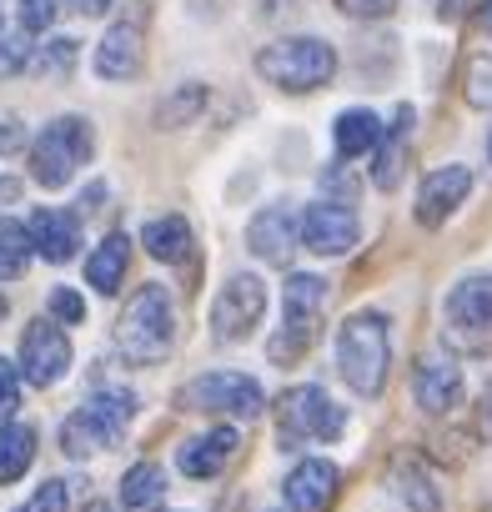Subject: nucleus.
<instances>
[{
	"mask_svg": "<svg viewBox=\"0 0 492 512\" xmlns=\"http://www.w3.org/2000/svg\"><path fill=\"white\" fill-rule=\"evenodd\" d=\"M392 367V342H387V317L382 312H352L337 332V372L357 397H382Z\"/></svg>",
	"mask_w": 492,
	"mask_h": 512,
	"instance_id": "f257e3e1",
	"label": "nucleus"
},
{
	"mask_svg": "<svg viewBox=\"0 0 492 512\" xmlns=\"http://www.w3.org/2000/svg\"><path fill=\"white\" fill-rule=\"evenodd\" d=\"M171 337H176V307H171L161 282H146L116 322V347L126 352V362L156 367L171 352Z\"/></svg>",
	"mask_w": 492,
	"mask_h": 512,
	"instance_id": "f03ea898",
	"label": "nucleus"
},
{
	"mask_svg": "<svg viewBox=\"0 0 492 512\" xmlns=\"http://www.w3.org/2000/svg\"><path fill=\"white\" fill-rule=\"evenodd\" d=\"M322 312H327V282L312 272H297L282 292V332L267 347L277 367H297L307 357V347L322 332Z\"/></svg>",
	"mask_w": 492,
	"mask_h": 512,
	"instance_id": "7ed1b4c3",
	"label": "nucleus"
},
{
	"mask_svg": "<svg viewBox=\"0 0 492 512\" xmlns=\"http://www.w3.org/2000/svg\"><path fill=\"white\" fill-rule=\"evenodd\" d=\"M131 417H136V397L126 387H106L81 412H71L61 422V452L66 457H96V452H106V447L121 442V432H126Z\"/></svg>",
	"mask_w": 492,
	"mask_h": 512,
	"instance_id": "20e7f679",
	"label": "nucleus"
},
{
	"mask_svg": "<svg viewBox=\"0 0 492 512\" xmlns=\"http://www.w3.org/2000/svg\"><path fill=\"white\" fill-rule=\"evenodd\" d=\"M257 71H262V81H272L292 96H307L337 76V51L317 36H292V41H272L257 56Z\"/></svg>",
	"mask_w": 492,
	"mask_h": 512,
	"instance_id": "39448f33",
	"label": "nucleus"
},
{
	"mask_svg": "<svg viewBox=\"0 0 492 512\" xmlns=\"http://www.w3.org/2000/svg\"><path fill=\"white\" fill-rule=\"evenodd\" d=\"M91 151H96V136H91V121H81V116H61V121H51L41 136H36V146H31V176L41 181V186H66L86 161H91Z\"/></svg>",
	"mask_w": 492,
	"mask_h": 512,
	"instance_id": "423d86ee",
	"label": "nucleus"
},
{
	"mask_svg": "<svg viewBox=\"0 0 492 512\" xmlns=\"http://www.w3.org/2000/svg\"><path fill=\"white\" fill-rule=\"evenodd\" d=\"M347 427V412L332 402L327 387H292L282 397V412H277V432H282V447H307V442H337Z\"/></svg>",
	"mask_w": 492,
	"mask_h": 512,
	"instance_id": "0eeeda50",
	"label": "nucleus"
},
{
	"mask_svg": "<svg viewBox=\"0 0 492 512\" xmlns=\"http://www.w3.org/2000/svg\"><path fill=\"white\" fill-rule=\"evenodd\" d=\"M176 402L191 407V412H221V417H246L252 422V417H262L267 392H262L257 377H246V372H201V377H191L176 392Z\"/></svg>",
	"mask_w": 492,
	"mask_h": 512,
	"instance_id": "6e6552de",
	"label": "nucleus"
},
{
	"mask_svg": "<svg viewBox=\"0 0 492 512\" xmlns=\"http://www.w3.org/2000/svg\"><path fill=\"white\" fill-rule=\"evenodd\" d=\"M262 312H267V282L252 277V272H236L211 302V337L216 342H246L257 332Z\"/></svg>",
	"mask_w": 492,
	"mask_h": 512,
	"instance_id": "1a4fd4ad",
	"label": "nucleus"
},
{
	"mask_svg": "<svg viewBox=\"0 0 492 512\" xmlns=\"http://www.w3.org/2000/svg\"><path fill=\"white\" fill-rule=\"evenodd\" d=\"M31 387H56L66 372H71V342L61 332L56 317H41L26 327L21 337V367H16Z\"/></svg>",
	"mask_w": 492,
	"mask_h": 512,
	"instance_id": "9d476101",
	"label": "nucleus"
},
{
	"mask_svg": "<svg viewBox=\"0 0 492 512\" xmlns=\"http://www.w3.org/2000/svg\"><path fill=\"white\" fill-rule=\"evenodd\" d=\"M357 236H362L357 211L342 206V201H312L307 216H302V241L317 256H347L357 246Z\"/></svg>",
	"mask_w": 492,
	"mask_h": 512,
	"instance_id": "9b49d317",
	"label": "nucleus"
},
{
	"mask_svg": "<svg viewBox=\"0 0 492 512\" xmlns=\"http://www.w3.org/2000/svg\"><path fill=\"white\" fill-rule=\"evenodd\" d=\"M297 241H302V216L287 201H272L267 211L252 216V226H246V246H252L262 262H272V267H287L292 262Z\"/></svg>",
	"mask_w": 492,
	"mask_h": 512,
	"instance_id": "f8f14e48",
	"label": "nucleus"
},
{
	"mask_svg": "<svg viewBox=\"0 0 492 512\" xmlns=\"http://www.w3.org/2000/svg\"><path fill=\"white\" fill-rule=\"evenodd\" d=\"M442 317L447 327L462 337V342H482L492 332V277H462L447 302H442Z\"/></svg>",
	"mask_w": 492,
	"mask_h": 512,
	"instance_id": "ddd939ff",
	"label": "nucleus"
},
{
	"mask_svg": "<svg viewBox=\"0 0 492 512\" xmlns=\"http://www.w3.org/2000/svg\"><path fill=\"white\" fill-rule=\"evenodd\" d=\"M412 392H417V407L422 412L442 417V412H452L462 402V367L452 357H442V352H427V357H417Z\"/></svg>",
	"mask_w": 492,
	"mask_h": 512,
	"instance_id": "4468645a",
	"label": "nucleus"
},
{
	"mask_svg": "<svg viewBox=\"0 0 492 512\" xmlns=\"http://www.w3.org/2000/svg\"><path fill=\"white\" fill-rule=\"evenodd\" d=\"M472 191V171L467 166H437L422 186H417V221L422 226H442Z\"/></svg>",
	"mask_w": 492,
	"mask_h": 512,
	"instance_id": "2eb2a0df",
	"label": "nucleus"
},
{
	"mask_svg": "<svg viewBox=\"0 0 492 512\" xmlns=\"http://www.w3.org/2000/svg\"><path fill=\"white\" fill-rule=\"evenodd\" d=\"M26 236H31V251L46 256V262H71V256L81 251V221L71 211H56V206L31 211Z\"/></svg>",
	"mask_w": 492,
	"mask_h": 512,
	"instance_id": "dca6fc26",
	"label": "nucleus"
},
{
	"mask_svg": "<svg viewBox=\"0 0 492 512\" xmlns=\"http://www.w3.org/2000/svg\"><path fill=\"white\" fill-rule=\"evenodd\" d=\"M332 492H337V467H332L327 457L297 462V467L287 472V482H282V497H287L292 512H327Z\"/></svg>",
	"mask_w": 492,
	"mask_h": 512,
	"instance_id": "f3484780",
	"label": "nucleus"
},
{
	"mask_svg": "<svg viewBox=\"0 0 492 512\" xmlns=\"http://www.w3.org/2000/svg\"><path fill=\"white\" fill-rule=\"evenodd\" d=\"M236 432L231 427H216V432H201V437H191V442H181V452H176V467L186 472V477H216V472H226V462L236 457Z\"/></svg>",
	"mask_w": 492,
	"mask_h": 512,
	"instance_id": "a211bd4d",
	"label": "nucleus"
},
{
	"mask_svg": "<svg viewBox=\"0 0 492 512\" xmlns=\"http://www.w3.org/2000/svg\"><path fill=\"white\" fill-rule=\"evenodd\" d=\"M141 56H146L141 31L121 21V26H111L106 41L96 46V76H101V81H131V76L141 71Z\"/></svg>",
	"mask_w": 492,
	"mask_h": 512,
	"instance_id": "6ab92c4d",
	"label": "nucleus"
},
{
	"mask_svg": "<svg viewBox=\"0 0 492 512\" xmlns=\"http://www.w3.org/2000/svg\"><path fill=\"white\" fill-rule=\"evenodd\" d=\"M412 121H417V111L412 106H397V116H392V126L377 136V161H372V181L382 186V191H392L397 181H402V156H407V136H412Z\"/></svg>",
	"mask_w": 492,
	"mask_h": 512,
	"instance_id": "aec40b11",
	"label": "nucleus"
},
{
	"mask_svg": "<svg viewBox=\"0 0 492 512\" xmlns=\"http://www.w3.org/2000/svg\"><path fill=\"white\" fill-rule=\"evenodd\" d=\"M126 262H131V241H126L121 231H111V236L91 251L86 282H91L101 297H111V292H121V282H126Z\"/></svg>",
	"mask_w": 492,
	"mask_h": 512,
	"instance_id": "412c9836",
	"label": "nucleus"
},
{
	"mask_svg": "<svg viewBox=\"0 0 492 512\" xmlns=\"http://www.w3.org/2000/svg\"><path fill=\"white\" fill-rule=\"evenodd\" d=\"M141 241H146V251L156 256V262H186L191 256V226H186V216H156V221H146L141 226Z\"/></svg>",
	"mask_w": 492,
	"mask_h": 512,
	"instance_id": "4be33fe9",
	"label": "nucleus"
},
{
	"mask_svg": "<svg viewBox=\"0 0 492 512\" xmlns=\"http://www.w3.org/2000/svg\"><path fill=\"white\" fill-rule=\"evenodd\" d=\"M332 136H337V156H347V161H352V156H372V146H377V136H382V121H377L372 111L352 106V111L337 116Z\"/></svg>",
	"mask_w": 492,
	"mask_h": 512,
	"instance_id": "5701e85b",
	"label": "nucleus"
},
{
	"mask_svg": "<svg viewBox=\"0 0 492 512\" xmlns=\"http://www.w3.org/2000/svg\"><path fill=\"white\" fill-rule=\"evenodd\" d=\"M31 457H36V427H26V422H6V427H0V482L26 477Z\"/></svg>",
	"mask_w": 492,
	"mask_h": 512,
	"instance_id": "b1692460",
	"label": "nucleus"
},
{
	"mask_svg": "<svg viewBox=\"0 0 492 512\" xmlns=\"http://www.w3.org/2000/svg\"><path fill=\"white\" fill-rule=\"evenodd\" d=\"M392 487H397V497H407L417 512H432V507L442 502V487L432 482V472H427L422 462H397Z\"/></svg>",
	"mask_w": 492,
	"mask_h": 512,
	"instance_id": "393cba45",
	"label": "nucleus"
},
{
	"mask_svg": "<svg viewBox=\"0 0 492 512\" xmlns=\"http://www.w3.org/2000/svg\"><path fill=\"white\" fill-rule=\"evenodd\" d=\"M161 492H166V472L156 462H136L121 477V507H151V502H161Z\"/></svg>",
	"mask_w": 492,
	"mask_h": 512,
	"instance_id": "a878e982",
	"label": "nucleus"
},
{
	"mask_svg": "<svg viewBox=\"0 0 492 512\" xmlns=\"http://www.w3.org/2000/svg\"><path fill=\"white\" fill-rule=\"evenodd\" d=\"M26 256H31V236L21 221L0 216V282L6 277H21L26 272Z\"/></svg>",
	"mask_w": 492,
	"mask_h": 512,
	"instance_id": "bb28decb",
	"label": "nucleus"
},
{
	"mask_svg": "<svg viewBox=\"0 0 492 512\" xmlns=\"http://www.w3.org/2000/svg\"><path fill=\"white\" fill-rule=\"evenodd\" d=\"M201 106H206V86H196V81H191V86H181L171 101H161V111H156V116H161V126H181V121H191Z\"/></svg>",
	"mask_w": 492,
	"mask_h": 512,
	"instance_id": "cd10ccee",
	"label": "nucleus"
},
{
	"mask_svg": "<svg viewBox=\"0 0 492 512\" xmlns=\"http://www.w3.org/2000/svg\"><path fill=\"white\" fill-rule=\"evenodd\" d=\"M462 96H467V106H477V111L492 106V61H487V56H477V61L467 66V86H462Z\"/></svg>",
	"mask_w": 492,
	"mask_h": 512,
	"instance_id": "c85d7f7f",
	"label": "nucleus"
},
{
	"mask_svg": "<svg viewBox=\"0 0 492 512\" xmlns=\"http://www.w3.org/2000/svg\"><path fill=\"white\" fill-rule=\"evenodd\" d=\"M66 502H71V487H66L61 477H51V482H41L16 512H66Z\"/></svg>",
	"mask_w": 492,
	"mask_h": 512,
	"instance_id": "c756f323",
	"label": "nucleus"
},
{
	"mask_svg": "<svg viewBox=\"0 0 492 512\" xmlns=\"http://www.w3.org/2000/svg\"><path fill=\"white\" fill-rule=\"evenodd\" d=\"M26 66H31V41L0 31V76H16V71H26Z\"/></svg>",
	"mask_w": 492,
	"mask_h": 512,
	"instance_id": "7c9ffc66",
	"label": "nucleus"
},
{
	"mask_svg": "<svg viewBox=\"0 0 492 512\" xmlns=\"http://www.w3.org/2000/svg\"><path fill=\"white\" fill-rule=\"evenodd\" d=\"M56 16H61V0H21V26H26L31 36L51 31Z\"/></svg>",
	"mask_w": 492,
	"mask_h": 512,
	"instance_id": "2f4dec72",
	"label": "nucleus"
},
{
	"mask_svg": "<svg viewBox=\"0 0 492 512\" xmlns=\"http://www.w3.org/2000/svg\"><path fill=\"white\" fill-rule=\"evenodd\" d=\"M16 407H21V372H16V362L0 357V417H11Z\"/></svg>",
	"mask_w": 492,
	"mask_h": 512,
	"instance_id": "473e14b6",
	"label": "nucleus"
},
{
	"mask_svg": "<svg viewBox=\"0 0 492 512\" xmlns=\"http://www.w3.org/2000/svg\"><path fill=\"white\" fill-rule=\"evenodd\" d=\"M337 11L352 16V21H382L397 11V0H337Z\"/></svg>",
	"mask_w": 492,
	"mask_h": 512,
	"instance_id": "72a5a7b5",
	"label": "nucleus"
},
{
	"mask_svg": "<svg viewBox=\"0 0 492 512\" xmlns=\"http://www.w3.org/2000/svg\"><path fill=\"white\" fill-rule=\"evenodd\" d=\"M46 307H51V317H56V322H86V302H81L71 287H56Z\"/></svg>",
	"mask_w": 492,
	"mask_h": 512,
	"instance_id": "f704fd0d",
	"label": "nucleus"
},
{
	"mask_svg": "<svg viewBox=\"0 0 492 512\" xmlns=\"http://www.w3.org/2000/svg\"><path fill=\"white\" fill-rule=\"evenodd\" d=\"M71 61H76V41H51V51L41 56V71L61 76V71H71Z\"/></svg>",
	"mask_w": 492,
	"mask_h": 512,
	"instance_id": "c9c22d12",
	"label": "nucleus"
},
{
	"mask_svg": "<svg viewBox=\"0 0 492 512\" xmlns=\"http://www.w3.org/2000/svg\"><path fill=\"white\" fill-rule=\"evenodd\" d=\"M477 422H482V432H487V442H492V377H487V387H482V402H477Z\"/></svg>",
	"mask_w": 492,
	"mask_h": 512,
	"instance_id": "e433bc0d",
	"label": "nucleus"
},
{
	"mask_svg": "<svg viewBox=\"0 0 492 512\" xmlns=\"http://www.w3.org/2000/svg\"><path fill=\"white\" fill-rule=\"evenodd\" d=\"M111 0H81V16H106Z\"/></svg>",
	"mask_w": 492,
	"mask_h": 512,
	"instance_id": "4c0bfd02",
	"label": "nucleus"
},
{
	"mask_svg": "<svg viewBox=\"0 0 492 512\" xmlns=\"http://www.w3.org/2000/svg\"><path fill=\"white\" fill-rule=\"evenodd\" d=\"M81 512H121V507H116V502H86Z\"/></svg>",
	"mask_w": 492,
	"mask_h": 512,
	"instance_id": "58836bf2",
	"label": "nucleus"
},
{
	"mask_svg": "<svg viewBox=\"0 0 492 512\" xmlns=\"http://www.w3.org/2000/svg\"><path fill=\"white\" fill-rule=\"evenodd\" d=\"M482 21H487V31H492V0H487V11H482Z\"/></svg>",
	"mask_w": 492,
	"mask_h": 512,
	"instance_id": "ea45409f",
	"label": "nucleus"
},
{
	"mask_svg": "<svg viewBox=\"0 0 492 512\" xmlns=\"http://www.w3.org/2000/svg\"><path fill=\"white\" fill-rule=\"evenodd\" d=\"M0 322H6V297H0Z\"/></svg>",
	"mask_w": 492,
	"mask_h": 512,
	"instance_id": "a19ab883",
	"label": "nucleus"
},
{
	"mask_svg": "<svg viewBox=\"0 0 492 512\" xmlns=\"http://www.w3.org/2000/svg\"><path fill=\"white\" fill-rule=\"evenodd\" d=\"M487 156H492V141H487Z\"/></svg>",
	"mask_w": 492,
	"mask_h": 512,
	"instance_id": "79ce46f5",
	"label": "nucleus"
},
{
	"mask_svg": "<svg viewBox=\"0 0 492 512\" xmlns=\"http://www.w3.org/2000/svg\"><path fill=\"white\" fill-rule=\"evenodd\" d=\"M0 26H6V16H0Z\"/></svg>",
	"mask_w": 492,
	"mask_h": 512,
	"instance_id": "37998d69",
	"label": "nucleus"
}]
</instances>
